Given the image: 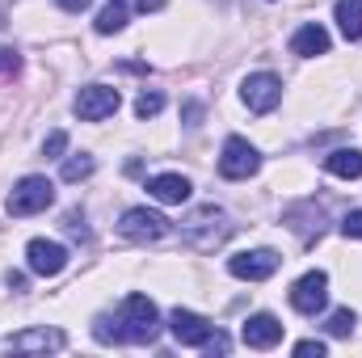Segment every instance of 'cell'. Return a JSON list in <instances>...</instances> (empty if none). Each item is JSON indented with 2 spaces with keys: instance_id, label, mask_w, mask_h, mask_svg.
Wrapping results in <instances>:
<instances>
[{
  "instance_id": "6da1fadb",
  "label": "cell",
  "mask_w": 362,
  "mask_h": 358,
  "mask_svg": "<svg viewBox=\"0 0 362 358\" xmlns=\"http://www.w3.org/2000/svg\"><path fill=\"white\" fill-rule=\"evenodd\" d=\"M118 333L122 342H135V346H148L156 333H160V312L148 295H127L122 299V312H118Z\"/></svg>"
},
{
  "instance_id": "7a4b0ae2",
  "label": "cell",
  "mask_w": 362,
  "mask_h": 358,
  "mask_svg": "<svg viewBox=\"0 0 362 358\" xmlns=\"http://www.w3.org/2000/svg\"><path fill=\"white\" fill-rule=\"evenodd\" d=\"M181 232H185V241H189L194 249H215V245H223V241L232 236V219H228V211H219V207H198V211L181 224Z\"/></svg>"
},
{
  "instance_id": "3957f363",
  "label": "cell",
  "mask_w": 362,
  "mask_h": 358,
  "mask_svg": "<svg viewBox=\"0 0 362 358\" xmlns=\"http://www.w3.org/2000/svg\"><path fill=\"white\" fill-rule=\"evenodd\" d=\"M55 202V185L47 178H21L8 194V215L13 219H25V215H38Z\"/></svg>"
},
{
  "instance_id": "277c9868",
  "label": "cell",
  "mask_w": 362,
  "mask_h": 358,
  "mask_svg": "<svg viewBox=\"0 0 362 358\" xmlns=\"http://www.w3.org/2000/svg\"><path fill=\"white\" fill-rule=\"evenodd\" d=\"M262 169V156H257V148L249 144V139H240V135H232L228 144H223V156H219V173L228 181H245L253 178Z\"/></svg>"
},
{
  "instance_id": "5b68a950",
  "label": "cell",
  "mask_w": 362,
  "mask_h": 358,
  "mask_svg": "<svg viewBox=\"0 0 362 358\" xmlns=\"http://www.w3.org/2000/svg\"><path fill=\"white\" fill-rule=\"evenodd\" d=\"M118 105H122V93L110 89V85H85V89L76 93V101H72V110H76L85 122H101V118H110Z\"/></svg>"
},
{
  "instance_id": "8992f818",
  "label": "cell",
  "mask_w": 362,
  "mask_h": 358,
  "mask_svg": "<svg viewBox=\"0 0 362 358\" xmlns=\"http://www.w3.org/2000/svg\"><path fill=\"white\" fill-rule=\"evenodd\" d=\"M118 232L127 236V241H160V236H169V219L160 215V211H148V207H131L127 215H122V224H118Z\"/></svg>"
},
{
  "instance_id": "52a82bcc",
  "label": "cell",
  "mask_w": 362,
  "mask_h": 358,
  "mask_svg": "<svg viewBox=\"0 0 362 358\" xmlns=\"http://www.w3.org/2000/svg\"><path fill=\"white\" fill-rule=\"evenodd\" d=\"M329 299V274L325 270H308L295 287H291V308L303 312V316H316Z\"/></svg>"
},
{
  "instance_id": "ba28073f",
  "label": "cell",
  "mask_w": 362,
  "mask_h": 358,
  "mask_svg": "<svg viewBox=\"0 0 362 358\" xmlns=\"http://www.w3.org/2000/svg\"><path fill=\"white\" fill-rule=\"evenodd\" d=\"M240 97H245V105H249L253 114H270L274 105L282 101V81H278L274 72H253V76H245Z\"/></svg>"
},
{
  "instance_id": "9c48e42d",
  "label": "cell",
  "mask_w": 362,
  "mask_h": 358,
  "mask_svg": "<svg viewBox=\"0 0 362 358\" xmlns=\"http://www.w3.org/2000/svg\"><path fill=\"white\" fill-rule=\"evenodd\" d=\"M25 266L34 270V274H42V278H55L59 270L68 266V249L59 245V241H30L25 245Z\"/></svg>"
},
{
  "instance_id": "30bf717a",
  "label": "cell",
  "mask_w": 362,
  "mask_h": 358,
  "mask_svg": "<svg viewBox=\"0 0 362 358\" xmlns=\"http://www.w3.org/2000/svg\"><path fill=\"white\" fill-rule=\"evenodd\" d=\"M240 342H245L249 350H274V346L282 342V321L270 316V312L249 316V321H245V329H240Z\"/></svg>"
},
{
  "instance_id": "8fae6325",
  "label": "cell",
  "mask_w": 362,
  "mask_h": 358,
  "mask_svg": "<svg viewBox=\"0 0 362 358\" xmlns=\"http://www.w3.org/2000/svg\"><path fill=\"white\" fill-rule=\"evenodd\" d=\"M282 266V258L274 253V249H253V253H236L228 270L236 274V278H249V282H262V278H270L274 270Z\"/></svg>"
},
{
  "instance_id": "7c38bea8",
  "label": "cell",
  "mask_w": 362,
  "mask_h": 358,
  "mask_svg": "<svg viewBox=\"0 0 362 358\" xmlns=\"http://www.w3.org/2000/svg\"><path fill=\"white\" fill-rule=\"evenodd\" d=\"M169 333L177 337L181 346H206V337L215 333V325H211L206 316H198V312H185V308H177V312L169 316Z\"/></svg>"
},
{
  "instance_id": "4fadbf2b",
  "label": "cell",
  "mask_w": 362,
  "mask_h": 358,
  "mask_svg": "<svg viewBox=\"0 0 362 358\" xmlns=\"http://www.w3.org/2000/svg\"><path fill=\"white\" fill-rule=\"evenodd\" d=\"M291 51H295V55H303V59L325 55V51H329V30H325V25H316V21L299 25V30H295V38H291Z\"/></svg>"
},
{
  "instance_id": "5bb4252c",
  "label": "cell",
  "mask_w": 362,
  "mask_h": 358,
  "mask_svg": "<svg viewBox=\"0 0 362 358\" xmlns=\"http://www.w3.org/2000/svg\"><path fill=\"white\" fill-rule=\"evenodd\" d=\"M64 342H68V337H64L59 329H47V325H42V329H25V333H13V337H8V346H13V350H59Z\"/></svg>"
},
{
  "instance_id": "9a60e30c",
  "label": "cell",
  "mask_w": 362,
  "mask_h": 358,
  "mask_svg": "<svg viewBox=\"0 0 362 358\" xmlns=\"http://www.w3.org/2000/svg\"><path fill=\"white\" fill-rule=\"evenodd\" d=\"M148 194L160 198V202H169V207H181L189 198V181L181 178V173H160V178L148 181Z\"/></svg>"
},
{
  "instance_id": "2e32d148",
  "label": "cell",
  "mask_w": 362,
  "mask_h": 358,
  "mask_svg": "<svg viewBox=\"0 0 362 358\" xmlns=\"http://www.w3.org/2000/svg\"><path fill=\"white\" fill-rule=\"evenodd\" d=\"M325 169H329L333 178L354 181V178H362V152L358 148H337V152L325 156Z\"/></svg>"
},
{
  "instance_id": "e0dca14e",
  "label": "cell",
  "mask_w": 362,
  "mask_h": 358,
  "mask_svg": "<svg viewBox=\"0 0 362 358\" xmlns=\"http://www.w3.org/2000/svg\"><path fill=\"white\" fill-rule=\"evenodd\" d=\"M333 17H337L341 34H346L350 42H358L362 38V0H337V4H333Z\"/></svg>"
},
{
  "instance_id": "ac0fdd59",
  "label": "cell",
  "mask_w": 362,
  "mask_h": 358,
  "mask_svg": "<svg viewBox=\"0 0 362 358\" xmlns=\"http://www.w3.org/2000/svg\"><path fill=\"white\" fill-rule=\"evenodd\" d=\"M295 215H303V224H291V232H299V241H316L325 232V211L316 202H303V207H291Z\"/></svg>"
},
{
  "instance_id": "d6986e66",
  "label": "cell",
  "mask_w": 362,
  "mask_h": 358,
  "mask_svg": "<svg viewBox=\"0 0 362 358\" xmlns=\"http://www.w3.org/2000/svg\"><path fill=\"white\" fill-rule=\"evenodd\" d=\"M118 30H127V0H110L97 13V34H118Z\"/></svg>"
},
{
  "instance_id": "ffe728a7",
  "label": "cell",
  "mask_w": 362,
  "mask_h": 358,
  "mask_svg": "<svg viewBox=\"0 0 362 358\" xmlns=\"http://www.w3.org/2000/svg\"><path fill=\"white\" fill-rule=\"evenodd\" d=\"M93 169H97V165H93V156H85V152H81V156H68V161H64L59 178H64V181H85Z\"/></svg>"
},
{
  "instance_id": "44dd1931",
  "label": "cell",
  "mask_w": 362,
  "mask_h": 358,
  "mask_svg": "<svg viewBox=\"0 0 362 358\" xmlns=\"http://www.w3.org/2000/svg\"><path fill=\"white\" fill-rule=\"evenodd\" d=\"M325 329H329V337H350V333H354V312H350V308H337Z\"/></svg>"
},
{
  "instance_id": "7402d4cb",
  "label": "cell",
  "mask_w": 362,
  "mask_h": 358,
  "mask_svg": "<svg viewBox=\"0 0 362 358\" xmlns=\"http://www.w3.org/2000/svg\"><path fill=\"white\" fill-rule=\"evenodd\" d=\"M165 110V97L160 93H139V101H135V114L139 118H156Z\"/></svg>"
},
{
  "instance_id": "603a6c76",
  "label": "cell",
  "mask_w": 362,
  "mask_h": 358,
  "mask_svg": "<svg viewBox=\"0 0 362 358\" xmlns=\"http://www.w3.org/2000/svg\"><path fill=\"white\" fill-rule=\"evenodd\" d=\"M64 148H68V135H64V131H51V135H47V144H42V156L59 161V156H64Z\"/></svg>"
},
{
  "instance_id": "cb8c5ba5",
  "label": "cell",
  "mask_w": 362,
  "mask_h": 358,
  "mask_svg": "<svg viewBox=\"0 0 362 358\" xmlns=\"http://www.w3.org/2000/svg\"><path fill=\"white\" fill-rule=\"evenodd\" d=\"M341 232H346L350 241H362V211H350V215L341 219Z\"/></svg>"
},
{
  "instance_id": "d4e9b609",
  "label": "cell",
  "mask_w": 362,
  "mask_h": 358,
  "mask_svg": "<svg viewBox=\"0 0 362 358\" xmlns=\"http://www.w3.org/2000/svg\"><path fill=\"white\" fill-rule=\"evenodd\" d=\"M228 346H232V342H228V337H223V333H211V337H206V346H202V350H206V354H228Z\"/></svg>"
},
{
  "instance_id": "484cf974",
  "label": "cell",
  "mask_w": 362,
  "mask_h": 358,
  "mask_svg": "<svg viewBox=\"0 0 362 358\" xmlns=\"http://www.w3.org/2000/svg\"><path fill=\"white\" fill-rule=\"evenodd\" d=\"M17 68H21L17 51H13V47H0V72H17Z\"/></svg>"
},
{
  "instance_id": "4316f807",
  "label": "cell",
  "mask_w": 362,
  "mask_h": 358,
  "mask_svg": "<svg viewBox=\"0 0 362 358\" xmlns=\"http://www.w3.org/2000/svg\"><path fill=\"white\" fill-rule=\"evenodd\" d=\"M295 354H299V358H320V354H325V342H299V346H295Z\"/></svg>"
},
{
  "instance_id": "83f0119b",
  "label": "cell",
  "mask_w": 362,
  "mask_h": 358,
  "mask_svg": "<svg viewBox=\"0 0 362 358\" xmlns=\"http://www.w3.org/2000/svg\"><path fill=\"white\" fill-rule=\"evenodd\" d=\"M135 8H139V13H160L165 0H135Z\"/></svg>"
},
{
  "instance_id": "f1b7e54d",
  "label": "cell",
  "mask_w": 362,
  "mask_h": 358,
  "mask_svg": "<svg viewBox=\"0 0 362 358\" xmlns=\"http://www.w3.org/2000/svg\"><path fill=\"white\" fill-rule=\"evenodd\" d=\"M59 4H64L68 13H85V8H89L93 0H59Z\"/></svg>"
}]
</instances>
